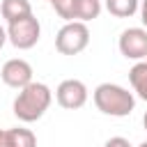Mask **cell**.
<instances>
[{"label":"cell","mask_w":147,"mask_h":147,"mask_svg":"<svg viewBox=\"0 0 147 147\" xmlns=\"http://www.w3.org/2000/svg\"><path fill=\"white\" fill-rule=\"evenodd\" d=\"M53 101V92L46 83H37L32 80L30 85H25L23 90H18L16 99H14V115L30 124V122H37L44 117V113L48 110Z\"/></svg>","instance_id":"cell-1"},{"label":"cell","mask_w":147,"mask_h":147,"mask_svg":"<svg viewBox=\"0 0 147 147\" xmlns=\"http://www.w3.org/2000/svg\"><path fill=\"white\" fill-rule=\"evenodd\" d=\"M92 96H94V106L103 115H110V117H126L136 108L133 94L126 87L115 85V83H101V85H96V90H94Z\"/></svg>","instance_id":"cell-2"},{"label":"cell","mask_w":147,"mask_h":147,"mask_svg":"<svg viewBox=\"0 0 147 147\" xmlns=\"http://www.w3.org/2000/svg\"><path fill=\"white\" fill-rule=\"evenodd\" d=\"M87 44H90V30L80 21L64 23L55 34V48L62 55H78L87 48Z\"/></svg>","instance_id":"cell-3"},{"label":"cell","mask_w":147,"mask_h":147,"mask_svg":"<svg viewBox=\"0 0 147 147\" xmlns=\"http://www.w3.org/2000/svg\"><path fill=\"white\" fill-rule=\"evenodd\" d=\"M39 37H41V25L32 14L25 18H18L14 23H7V39L18 51H28V48L37 46Z\"/></svg>","instance_id":"cell-4"},{"label":"cell","mask_w":147,"mask_h":147,"mask_svg":"<svg viewBox=\"0 0 147 147\" xmlns=\"http://www.w3.org/2000/svg\"><path fill=\"white\" fill-rule=\"evenodd\" d=\"M119 53L126 60H147V30L145 28H129L119 34Z\"/></svg>","instance_id":"cell-5"},{"label":"cell","mask_w":147,"mask_h":147,"mask_svg":"<svg viewBox=\"0 0 147 147\" xmlns=\"http://www.w3.org/2000/svg\"><path fill=\"white\" fill-rule=\"evenodd\" d=\"M55 99H57V103H60L62 108H67V110H78V108H83V106L87 103V87H85V83L78 80V78H67V80H62V83L57 85Z\"/></svg>","instance_id":"cell-6"},{"label":"cell","mask_w":147,"mask_h":147,"mask_svg":"<svg viewBox=\"0 0 147 147\" xmlns=\"http://www.w3.org/2000/svg\"><path fill=\"white\" fill-rule=\"evenodd\" d=\"M0 78L5 85L14 87V90H23L25 85L32 83V67H30V62H25L21 57H11L2 64Z\"/></svg>","instance_id":"cell-7"},{"label":"cell","mask_w":147,"mask_h":147,"mask_svg":"<svg viewBox=\"0 0 147 147\" xmlns=\"http://www.w3.org/2000/svg\"><path fill=\"white\" fill-rule=\"evenodd\" d=\"M0 147H37V138L30 129H0Z\"/></svg>","instance_id":"cell-8"},{"label":"cell","mask_w":147,"mask_h":147,"mask_svg":"<svg viewBox=\"0 0 147 147\" xmlns=\"http://www.w3.org/2000/svg\"><path fill=\"white\" fill-rule=\"evenodd\" d=\"M0 14L7 23H14L18 18H25L32 14V5L30 0H2L0 5Z\"/></svg>","instance_id":"cell-9"},{"label":"cell","mask_w":147,"mask_h":147,"mask_svg":"<svg viewBox=\"0 0 147 147\" xmlns=\"http://www.w3.org/2000/svg\"><path fill=\"white\" fill-rule=\"evenodd\" d=\"M129 80H131L133 92H136L142 101H147V60L136 62V64L131 67V71H129Z\"/></svg>","instance_id":"cell-10"},{"label":"cell","mask_w":147,"mask_h":147,"mask_svg":"<svg viewBox=\"0 0 147 147\" xmlns=\"http://www.w3.org/2000/svg\"><path fill=\"white\" fill-rule=\"evenodd\" d=\"M101 14V0H74V21L87 23Z\"/></svg>","instance_id":"cell-11"},{"label":"cell","mask_w":147,"mask_h":147,"mask_svg":"<svg viewBox=\"0 0 147 147\" xmlns=\"http://www.w3.org/2000/svg\"><path fill=\"white\" fill-rule=\"evenodd\" d=\"M106 9L117 18H129L140 9V0H106Z\"/></svg>","instance_id":"cell-12"},{"label":"cell","mask_w":147,"mask_h":147,"mask_svg":"<svg viewBox=\"0 0 147 147\" xmlns=\"http://www.w3.org/2000/svg\"><path fill=\"white\" fill-rule=\"evenodd\" d=\"M51 5H53L55 14H57L60 18H64L67 23L74 21V0H53Z\"/></svg>","instance_id":"cell-13"},{"label":"cell","mask_w":147,"mask_h":147,"mask_svg":"<svg viewBox=\"0 0 147 147\" xmlns=\"http://www.w3.org/2000/svg\"><path fill=\"white\" fill-rule=\"evenodd\" d=\"M103 147H131V142L126 138H122V136H115V138H108Z\"/></svg>","instance_id":"cell-14"},{"label":"cell","mask_w":147,"mask_h":147,"mask_svg":"<svg viewBox=\"0 0 147 147\" xmlns=\"http://www.w3.org/2000/svg\"><path fill=\"white\" fill-rule=\"evenodd\" d=\"M140 21H142V25H145V30H147V0L140 2Z\"/></svg>","instance_id":"cell-15"},{"label":"cell","mask_w":147,"mask_h":147,"mask_svg":"<svg viewBox=\"0 0 147 147\" xmlns=\"http://www.w3.org/2000/svg\"><path fill=\"white\" fill-rule=\"evenodd\" d=\"M7 41H9V39H7V30L0 25V51H2V46H5Z\"/></svg>","instance_id":"cell-16"},{"label":"cell","mask_w":147,"mask_h":147,"mask_svg":"<svg viewBox=\"0 0 147 147\" xmlns=\"http://www.w3.org/2000/svg\"><path fill=\"white\" fill-rule=\"evenodd\" d=\"M142 124H145V131H147V113H145V117H142Z\"/></svg>","instance_id":"cell-17"},{"label":"cell","mask_w":147,"mask_h":147,"mask_svg":"<svg viewBox=\"0 0 147 147\" xmlns=\"http://www.w3.org/2000/svg\"><path fill=\"white\" fill-rule=\"evenodd\" d=\"M138 147H147V140H145V142H140V145H138Z\"/></svg>","instance_id":"cell-18"},{"label":"cell","mask_w":147,"mask_h":147,"mask_svg":"<svg viewBox=\"0 0 147 147\" xmlns=\"http://www.w3.org/2000/svg\"><path fill=\"white\" fill-rule=\"evenodd\" d=\"M48 2H53V0H48Z\"/></svg>","instance_id":"cell-19"}]
</instances>
